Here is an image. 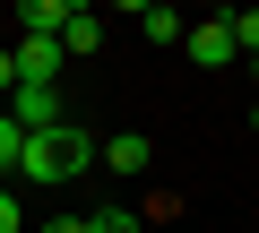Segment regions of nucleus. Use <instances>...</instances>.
<instances>
[{
	"instance_id": "ddd939ff",
	"label": "nucleus",
	"mask_w": 259,
	"mask_h": 233,
	"mask_svg": "<svg viewBox=\"0 0 259 233\" xmlns=\"http://www.w3.org/2000/svg\"><path fill=\"white\" fill-rule=\"evenodd\" d=\"M18 95V69H9V52H0V104H9Z\"/></svg>"
},
{
	"instance_id": "39448f33",
	"label": "nucleus",
	"mask_w": 259,
	"mask_h": 233,
	"mask_svg": "<svg viewBox=\"0 0 259 233\" xmlns=\"http://www.w3.org/2000/svg\"><path fill=\"white\" fill-rule=\"evenodd\" d=\"M61 18H69V0H26L18 9V43H61Z\"/></svg>"
},
{
	"instance_id": "423d86ee",
	"label": "nucleus",
	"mask_w": 259,
	"mask_h": 233,
	"mask_svg": "<svg viewBox=\"0 0 259 233\" xmlns=\"http://www.w3.org/2000/svg\"><path fill=\"white\" fill-rule=\"evenodd\" d=\"M95 164H104V173H147V164H156V147H147L139 130H121V138H104V147H95Z\"/></svg>"
},
{
	"instance_id": "0eeeda50",
	"label": "nucleus",
	"mask_w": 259,
	"mask_h": 233,
	"mask_svg": "<svg viewBox=\"0 0 259 233\" xmlns=\"http://www.w3.org/2000/svg\"><path fill=\"white\" fill-rule=\"evenodd\" d=\"M95 43H104V18H95V9H69V18H61V61H69V52H95Z\"/></svg>"
},
{
	"instance_id": "f03ea898",
	"label": "nucleus",
	"mask_w": 259,
	"mask_h": 233,
	"mask_svg": "<svg viewBox=\"0 0 259 233\" xmlns=\"http://www.w3.org/2000/svg\"><path fill=\"white\" fill-rule=\"evenodd\" d=\"M9 121H18V138L61 130V86H18V95H9Z\"/></svg>"
},
{
	"instance_id": "20e7f679",
	"label": "nucleus",
	"mask_w": 259,
	"mask_h": 233,
	"mask_svg": "<svg viewBox=\"0 0 259 233\" xmlns=\"http://www.w3.org/2000/svg\"><path fill=\"white\" fill-rule=\"evenodd\" d=\"M9 69H18V86H61V43H18Z\"/></svg>"
},
{
	"instance_id": "9d476101",
	"label": "nucleus",
	"mask_w": 259,
	"mask_h": 233,
	"mask_svg": "<svg viewBox=\"0 0 259 233\" xmlns=\"http://www.w3.org/2000/svg\"><path fill=\"white\" fill-rule=\"evenodd\" d=\"M87 233H139V216H130V207H95V216H87Z\"/></svg>"
},
{
	"instance_id": "f8f14e48",
	"label": "nucleus",
	"mask_w": 259,
	"mask_h": 233,
	"mask_svg": "<svg viewBox=\"0 0 259 233\" xmlns=\"http://www.w3.org/2000/svg\"><path fill=\"white\" fill-rule=\"evenodd\" d=\"M0 233H18V190H0Z\"/></svg>"
},
{
	"instance_id": "4468645a",
	"label": "nucleus",
	"mask_w": 259,
	"mask_h": 233,
	"mask_svg": "<svg viewBox=\"0 0 259 233\" xmlns=\"http://www.w3.org/2000/svg\"><path fill=\"white\" fill-rule=\"evenodd\" d=\"M44 233H87V216H52V224H44Z\"/></svg>"
},
{
	"instance_id": "6e6552de",
	"label": "nucleus",
	"mask_w": 259,
	"mask_h": 233,
	"mask_svg": "<svg viewBox=\"0 0 259 233\" xmlns=\"http://www.w3.org/2000/svg\"><path fill=\"white\" fill-rule=\"evenodd\" d=\"M139 26H147V43H182V35H190V18L164 9V0H156V9H139Z\"/></svg>"
},
{
	"instance_id": "2eb2a0df",
	"label": "nucleus",
	"mask_w": 259,
	"mask_h": 233,
	"mask_svg": "<svg viewBox=\"0 0 259 233\" xmlns=\"http://www.w3.org/2000/svg\"><path fill=\"white\" fill-rule=\"evenodd\" d=\"M250 130H259V104H250Z\"/></svg>"
},
{
	"instance_id": "9b49d317",
	"label": "nucleus",
	"mask_w": 259,
	"mask_h": 233,
	"mask_svg": "<svg viewBox=\"0 0 259 233\" xmlns=\"http://www.w3.org/2000/svg\"><path fill=\"white\" fill-rule=\"evenodd\" d=\"M18 147H26V138H18V121L0 112V164H9V173H18Z\"/></svg>"
},
{
	"instance_id": "1a4fd4ad",
	"label": "nucleus",
	"mask_w": 259,
	"mask_h": 233,
	"mask_svg": "<svg viewBox=\"0 0 259 233\" xmlns=\"http://www.w3.org/2000/svg\"><path fill=\"white\" fill-rule=\"evenodd\" d=\"M225 26H233V52H250V61H259V9H233Z\"/></svg>"
},
{
	"instance_id": "7ed1b4c3",
	"label": "nucleus",
	"mask_w": 259,
	"mask_h": 233,
	"mask_svg": "<svg viewBox=\"0 0 259 233\" xmlns=\"http://www.w3.org/2000/svg\"><path fill=\"white\" fill-rule=\"evenodd\" d=\"M182 52H190L199 69H225V61H242V52H233V26H225V18H207V26H190V35H182Z\"/></svg>"
},
{
	"instance_id": "f257e3e1",
	"label": "nucleus",
	"mask_w": 259,
	"mask_h": 233,
	"mask_svg": "<svg viewBox=\"0 0 259 233\" xmlns=\"http://www.w3.org/2000/svg\"><path fill=\"white\" fill-rule=\"evenodd\" d=\"M87 164H95V138H87V130H69V121L18 147V173H26V181H69V173H87Z\"/></svg>"
}]
</instances>
